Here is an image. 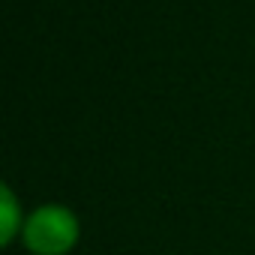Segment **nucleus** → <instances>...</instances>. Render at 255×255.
Returning <instances> with one entry per match:
<instances>
[{
    "label": "nucleus",
    "mask_w": 255,
    "mask_h": 255,
    "mask_svg": "<svg viewBox=\"0 0 255 255\" xmlns=\"http://www.w3.org/2000/svg\"><path fill=\"white\" fill-rule=\"evenodd\" d=\"M78 219L63 204L36 207L21 228V240L33 255H66L78 243Z\"/></svg>",
    "instance_id": "f257e3e1"
},
{
    "label": "nucleus",
    "mask_w": 255,
    "mask_h": 255,
    "mask_svg": "<svg viewBox=\"0 0 255 255\" xmlns=\"http://www.w3.org/2000/svg\"><path fill=\"white\" fill-rule=\"evenodd\" d=\"M24 219L15 201V192L9 186H0V246H9L15 240V234H21Z\"/></svg>",
    "instance_id": "f03ea898"
}]
</instances>
